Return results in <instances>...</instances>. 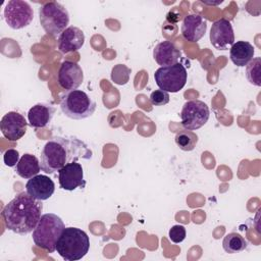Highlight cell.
<instances>
[{
    "label": "cell",
    "mask_w": 261,
    "mask_h": 261,
    "mask_svg": "<svg viewBox=\"0 0 261 261\" xmlns=\"http://www.w3.org/2000/svg\"><path fill=\"white\" fill-rule=\"evenodd\" d=\"M92 156V150L81 139L57 136L45 144L40 155V165L45 173L53 174L70 162L88 160Z\"/></svg>",
    "instance_id": "cell-1"
},
{
    "label": "cell",
    "mask_w": 261,
    "mask_h": 261,
    "mask_svg": "<svg viewBox=\"0 0 261 261\" xmlns=\"http://www.w3.org/2000/svg\"><path fill=\"white\" fill-rule=\"evenodd\" d=\"M42 201L22 192L5 205L2 218L8 230L24 236L35 229L42 216Z\"/></svg>",
    "instance_id": "cell-2"
},
{
    "label": "cell",
    "mask_w": 261,
    "mask_h": 261,
    "mask_svg": "<svg viewBox=\"0 0 261 261\" xmlns=\"http://www.w3.org/2000/svg\"><path fill=\"white\" fill-rule=\"evenodd\" d=\"M90 249V239L86 231L77 227H65L57 245V253L65 261H76L84 258Z\"/></svg>",
    "instance_id": "cell-3"
},
{
    "label": "cell",
    "mask_w": 261,
    "mask_h": 261,
    "mask_svg": "<svg viewBox=\"0 0 261 261\" xmlns=\"http://www.w3.org/2000/svg\"><path fill=\"white\" fill-rule=\"evenodd\" d=\"M64 228L65 225L58 215L54 213L43 214L33 230V241L39 248L53 253L56 251L57 242Z\"/></svg>",
    "instance_id": "cell-4"
},
{
    "label": "cell",
    "mask_w": 261,
    "mask_h": 261,
    "mask_svg": "<svg viewBox=\"0 0 261 261\" xmlns=\"http://www.w3.org/2000/svg\"><path fill=\"white\" fill-rule=\"evenodd\" d=\"M96 102L82 90L66 91L60 95V108L65 116L80 120L93 115Z\"/></svg>",
    "instance_id": "cell-5"
},
{
    "label": "cell",
    "mask_w": 261,
    "mask_h": 261,
    "mask_svg": "<svg viewBox=\"0 0 261 261\" xmlns=\"http://www.w3.org/2000/svg\"><path fill=\"white\" fill-rule=\"evenodd\" d=\"M39 19L43 30L48 35L56 37L68 28L69 13L59 2L50 1L39 8Z\"/></svg>",
    "instance_id": "cell-6"
},
{
    "label": "cell",
    "mask_w": 261,
    "mask_h": 261,
    "mask_svg": "<svg viewBox=\"0 0 261 261\" xmlns=\"http://www.w3.org/2000/svg\"><path fill=\"white\" fill-rule=\"evenodd\" d=\"M188 72L181 63L160 66L154 73V80L160 90L167 93L179 92L187 83Z\"/></svg>",
    "instance_id": "cell-7"
},
{
    "label": "cell",
    "mask_w": 261,
    "mask_h": 261,
    "mask_svg": "<svg viewBox=\"0 0 261 261\" xmlns=\"http://www.w3.org/2000/svg\"><path fill=\"white\" fill-rule=\"evenodd\" d=\"M3 15L9 28L20 30L31 24L34 18V11L27 1L10 0L4 7Z\"/></svg>",
    "instance_id": "cell-8"
},
{
    "label": "cell",
    "mask_w": 261,
    "mask_h": 261,
    "mask_svg": "<svg viewBox=\"0 0 261 261\" xmlns=\"http://www.w3.org/2000/svg\"><path fill=\"white\" fill-rule=\"evenodd\" d=\"M210 110L206 103L201 100H190L182 106L180 112L181 125L189 130L202 127L208 121Z\"/></svg>",
    "instance_id": "cell-9"
},
{
    "label": "cell",
    "mask_w": 261,
    "mask_h": 261,
    "mask_svg": "<svg viewBox=\"0 0 261 261\" xmlns=\"http://www.w3.org/2000/svg\"><path fill=\"white\" fill-rule=\"evenodd\" d=\"M28 122L24 116L16 111L7 112L0 121L2 135L11 142L18 141L27 133Z\"/></svg>",
    "instance_id": "cell-10"
},
{
    "label": "cell",
    "mask_w": 261,
    "mask_h": 261,
    "mask_svg": "<svg viewBox=\"0 0 261 261\" xmlns=\"http://www.w3.org/2000/svg\"><path fill=\"white\" fill-rule=\"evenodd\" d=\"M84 81L82 67L73 61L65 60L60 64L57 73L58 85L67 91L76 90Z\"/></svg>",
    "instance_id": "cell-11"
},
{
    "label": "cell",
    "mask_w": 261,
    "mask_h": 261,
    "mask_svg": "<svg viewBox=\"0 0 261 261\" xmlns=\"http://www.w3.org/2000/svg\"><path fill=\"white\" fill-rule=\"evenodd\" d=\"M210 42L217 50H226L234 43L233 29L229 20L220 18L215 20L210 30Z\"/></svg>",
    "instance_id": "cell-12"
},
{
    "label": "cell",
    "mask_w": 261,
    "mask_h": 261,
    "mask_svg": "<svg viewBox=\"0 0 261 261\" xmlns=\"http://www.w3.org/2000/svg\"><path fill=\"white\" fill-rule=\"evenodd\" d=\"M59 186L62 190L73 191L77 188H84L86 181L84 179V169L77 161L70 162L58 171Z\"/></svg>",
    "instance_id": "cell-13"
},
{
    "label": "cell",
    "mask_w": 261,
    "mask_h": 261,
    "mask_svg": "<svg viewBox=\"0 0 261 261\" xmlns=\"http://www.w3.org/2000/svg\"><path fill=\"white\" fill-rule=\"evenodd\" d=\"M25 192L39 201H45L54 194L55 184L49 176L37 174L27 181Z\"/></svg>",
    "instance_id": "cell-14"
},
{
    "label": "cell",
    "mask_w": 261,
    "mask_h": 261,
    "mask_svg": "<svg viewBox=\"0 0 261 261\" xmlns=\"http://www.w3.org/2000/svg\"><path fill=\"white\" fill-rule=\"evenodd\" d=\"M84 43V32L77 27L70 25L59 35L57 40V47L61 53L66 54L80 50L83 47Z\"/></svg>",
    "instance_id": "cell-15"
},
{
    "label": "cell",
    "mask_w": 261,
    "mask_h": 261,
    "mask_svg": "<svg viewBox=\"0 0 261 261\" xmlns=\"http://www.w3.org/2000/svg\"><path fill=\"white\" fill-rule=\"evenodd\" d=\"M207 21L200 14H189L185 16L180 28L182 37L189 42H198L205 35Z\"/></svg>",
    "instance_id": "cell-16"
},
{
    "label": "cell",
    "mask_w": 261,
    "mask_h": 261,
    "mask_svg": "<svg viewBox=\"0 0 261 261\" xmlns=\"http://www.w3.org/2000/svg\"><path fill=\"white\" fill-rule=\"evenodd\" d=\"M55 111V107L49 103L41 102L34 105L28 112V120L30 125L35 128L45 127L51 122Z\"/></svg>",
    "instance_id": "cell-17"
},
{
    "label": "cell",
    "mask_w": 261,
    "mask_h": 261,
    "mask_svg": "<svg viewBox=\"0 0 261 261\" xmlns=\"http://www.w3.org/2000/svg\"><path fill=\"white\" fill-rule=\"evenodd\" d=\"M180 55L181 53L179 49L170 41L160 42L153 49V57L161 66H168L177 63Z\"/></svg>",
    "instance_id": "cell-18"
},
{
    "label": "cell",
    "mask_w": 261,
    "mask_h": 261,
    "mask_svg": "<svg viewBox=\"0 0 261 261\" xmlns=\"http://www.w3.org/2000/svg\"><path fill=\"white\" fill-rule=\"evenodd\" d=\"M255 50L251 43L247 41H238L231 45L229 50V58L237 66L247 65L254 56Z\"/></svg>",
    "instance_id": "cell-19"
},
{
    "label": "cell",
    "mask_w": 261,
    "mask_h": 261,
    "mask_svg": "<svg viewBox=\"0 0 261 261\" xmlns=\"http://www.w3.org/2000/svg\"><path fill=\"white\" fill-rule=\"evenodd\" d=\"M40 170H41L40 161L35 155L29 154V153L23 154L20 157L18 163L15 165L16 174H18L20 177L25 179L39 174Z\"/></svg>",
    "instance_id": "cell-20"
},
{
    "label": "cell",
    "mask_w": 261,
    "mask_h": 261,
    "mask_svg": "<svg viewBox=\"0 0 261 261\" xmlns=\"http://www.w3.org/2000/svg\"><path fill=\"white\" fill-rule=\"evenodd\" d=\"M248 246V242L246 239L238 233V232H230L227 233L222 241V248L228 254H236L243 252Z\"/></svg>",
    "instance_id": "cell-21"
},
{
    "label": "cell",
    "mask_w": 261,
    "mask_h": 261,
    "mask_svg": "<svg viewBox=\"0 0 261 261\" xmlns=\"http://www.w3.org/2000/svg\"><path fill=\"white\" fill-rule=\"evenodd\" d=\"M174 141L180 150L192 151L198 143V136L192 130L182 129L176 133Z\"/></svg>",
    "instance_id": "cell-22"
},
{
    "label": "cell",
    "mask_w": 261,
    "mask_h": 261,
    "mask_svg": "<svg viewBox=\"0 0 261 261\" xmlns=\"http://www.w3.org/2000/svg\"><path fill=\"white\" fill-rule=\"evenodd\" d=\"M246 77L256 87L261 86V58L255 57L246 65Z\"/></svg>",
    "instance_id": "cell-23"
},
{
    "label": "cell",
    "mask_w": 261,
    "mask_h": 261,
    "mask_svg": "<svg viewBox=\"0 0 261 261\" xmlns=\"http://www.w3.org/2000/svg\"><path fill=\"white\" fill-rule=\"evenodd\" d=\"M132 70L124 64H117L111 70V80L117 85H125L129 80Z\"/></svg>",
    "instance_id": "cell-24"
},
{
    "label": "cell",
    "mask_w": 261,
    "mask_h": 261,
    "mask_svg": "<svg viewBox=\"0 0 261 261\" xmlns=\"http://www.w3.org/2000/svg\"><path fill=\"white\" fill-rule=\"evenodd\" d=\"M149 100L154 106H163L169 102V94L163 90H155L150 94Z\"/></svg>",
    "instance_id": "cell-25"
},
{
    "label": "cell",
    "mask_w": 261,
    "mask_h": 261,
    "mask_svg": "<svg viewBox=\"0 0 261 261\" xmlns=\"http://www.w3.org/2000/svg\"><path fill=\"white\" fill-rule=\"evenodd\" d=\"M186 236H187L186 227L181 224H175L171 226L168 231V237L170 241L175 244L181 243L186 239Z\"/></svg>",
    "instance_id": "cell-26"
},
{
    "label": "cell",
    "mask_w": 261,
    "mask_h": 261,
    "mask_svg": "<svg viewBox=\"0 0 261 261\" xmlns=\"http://www.w3.org/2000/svg\"><path fill=\"white\" fill-rule=\"evenodd\" d=\"M19 153L15 149H7L3 154L4 164L8 167L15 166L19 161Z\"/></svg>",
    "instance_id": "cell-27"
}]
</instances>
